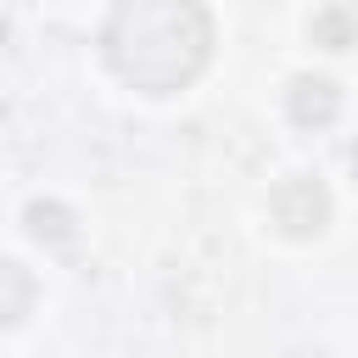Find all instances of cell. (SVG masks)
<instances>
[{"label": "cell", "mask_w": 358, "mask_h": 358, "mask_svg": "<svg viewBox=\"0 0 358 358\" xmlns=\"http://www.w3.org/2000/svg\"><path fill=\"white\" fill-rule=\"evenodd\" d=\"M106 50L129 84L168 95L207 62V17L196 0H123L112 11Z\"/></svg>", "instance_id": "obj_1"}]
</instances>
